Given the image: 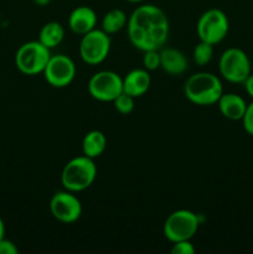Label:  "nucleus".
<instances>
[{
	"mask_svg": "<svg viewBox=\"0 0 253 254\" xmlns=\"http://www.w3.org/2000/svg\"><path fill=\"white\" fill-rule=\"evenodd\" d=\"M126 30L130 44L144 52L163 49L168 41L170 24L163 9L153 4H145L131 12Z\"/></svg>",
	"mask_w": 253,
	"mask_h": 254,
	"instance_id": "f257e3e1",
	"label": "nucleus"
},
{
	"mask_svg": "<svg viewBox=\"0 0 253 254\" xmlns=\"http://www.w3.org/2000/svg\"><path fill=\"white\" fill-rule=\"evenodd\" d=\"M184 93L186 98L196 106H212L217 103L222 96V82L211 72H198L191 74L186 79L184 84Z\"/></svg>",
	"mask_w": 253,
	"mask_h": 254,
	"instance_id": "f03ea898",
	"label": "nucleus"
},
{
	"mask_svg": "<svg viewBox=\"0 0 253 254\" xmlns=\"http://www.w3.org/2000/svg\"><path fill=\"white\" fill-rule=\"evenodd\" d=\"M96 178L97 166L94 160L81 155L67 161L62 169L61 184L64 190L76 193L91 188Z\"/></svg>",
	"mask_w": 253,
	"mask_h": 254,
	"instance_id": "7ed1b4c3",
	"label": "nucleus"
},
{
	"mask_svg": "<svg viewBox=\"0 0 253 254\" xmlns=\"http://www.w3.org/2000/svg\"><path fill=\"white\" fill-rule=\"evenodd\" d=\"M51 50L37 41L22 44L15 55V64L21 73L26 76H36L44 73L47 62L51 59Z\"/></svg>",
	"mask_w": 253,
	"mask_h": 254,
	"instance_id": "20e7f679",
	"label": "nucleus"
},
{
	"mask_svg": "<svg viewBox=\"0 0 253 254\" xmlns=\"http://www.w3.org/2000/svg\"><path fill=\"white\" fill-rule=\"evenodd\" d=\"M200 225V216L195 212L190 210H176L164 222V236L171 243L191 240L197 233Z\"/></svg>",
	"mask_w": 253,
	"mask_h": 254,
	"instance_id": "39448f33",
	"label": "nucleus"
},
{
	"mask_svg": "<svg viewBox=\"0 0 253 254\" xmlns=\"http://www.w3.org/2000/svg\"><path fill=\"white\" fill-rule=\"evenodd\" d=\"M218 71L226 81L231 83H243L251 74L250 57L243 50L230 47L221 55Z\"/></svg>",
	"mask_w": 253,
	"mask_h": 254,
	"instance_id": "423d86ee",
	"label": "nucleus"
},
{
	"mask_svg": "<svg viewBox=\"0 0 253 254\" xmlns=\"http://www.w3.org/2000/svg\"><path fill=\"white\" fill-rule=\"evenodd\" d=\"M228 30H230V22L227 15L220 9L206 10L200 16L196 26L198 39L213 46L226 39Z\"/></svg>",
	"mask_w": 253,
	"mask_h": 254,
	"instance_id": "0eeeda50",
	"label": "nucleus"
},
{
	"mask_svg": "<svg viewBox=\"0 0 253 254\" xmlns=\"http://www.w3.org/2000/svg\"><path fill=\"white\" fill-rule=\"evenodd\" d=\"M111 46L112 41L109 35L102 29H93L82 35L79 42V56L84 64L97 66L108 57Z\"/></svg>",
	"mask_w": 253,
	"mask_h": 254,
	"instance_id": "6e6552de",
	"label": "nucleus"
},
{
	"mask_svg": "<svg viewBox=\"0 0 253 254\" xmlns=\"http://www.w3.org/2000/svg\"><path fill=\"white\" fill-rule=\"evenodd\" d=\"M88 93L99 102H113L123 93V78L114 71H99L88 81Z\"/></svg>",
	"mask_w": 253,
	"mask_h": 254,
	"instance_id": "1a4fd4ad",
	"label": "nucleus"
},
{
	"mask_svg": "<svg viewBox=\"0 0 253 254\" xmlns=\"http://www.w3.org/2000/svg\"><path fill=\"white\" fill-rule=\"evenodd\" d=\"M76 64L73 60L63 54L55 55L47 62L44 69V77L54 88H64L73 82L76 77Z\"/></svg>",
	"mask_w": 253,
	"mask_h": 254,
	"instance_id": "9d476101",
	"label": "nucleus"
},
{
	"mask_svg": "<svg viewBox=\"0 0 253 254\" xmlns=\"http://www.w3.org/2000/svg\"><path fill=\"white\" fill-rule=\"evenodd\" d=\"M50 211L54 218L62 223H73L82 216V203L71 191H59L50 200Z\"/></svg>",
	"mask_w": 253,
	"mask_h": 254,
	"instance_id": "9b49d317",
	"label": "nucleus"
},
{
	"mask_svg": "<svg viewBox=\"0 0 253 254\" xmlns=\"http://www.w3.org/2000/svg\"><path fill=\"white\" fill-rule=\"evenodd\" d=\"M97 14L89 6H77L68 16V27L77 35H84L96 29Z\"/></svg>",
	"mask_w": 253,
	"mask_h": 254,
	"instance_id": "f8f14e48",
	"label": "nucleus"
},
{
	"mask_svg": "<svg viewBox=\"0 0 253 254\" xmlns=\"http://www.w3.org/2000/svg\"><path fill=\"white\" fill-rule=\"evenodd\" d=\"M151 84V77L145 68L131 69L123 78V92L129 96L138 98L149 91Z\"/></svg>",
	"mask_w": 253,
	"mask_h": 254,
	"instance_id": "ddd939ff",
	"label": "nucleus"
},
{
	"mask_svg": "<svg viewBox=\"0 0 253 254\" xmlns=\"http://www.w3.org/2000/svg\"><path fill=\"white\" fill-rule=\"evenodd\" d=\"M160 68L171 76H180L188 69L189 61L185 55L178 49H160Z\"/></svg>",
	"mask_w": 253,
	"mask_h": 254,
	"instance_id": "4468645a",
	"label": "nucleus"
},
{
	"mask_svg": "<svg viewBox=\"0 0 253 254\" xmlns=\"http://www.w3.org/2000/svg\"><path fill=\"white\" fill-rule=\"evenodd\" d=\"M217 104L221 114L230 121H242L247 108L245 99L236 93H222Z\"/></svg>",
	"mask_w": 253,
	"mask_h": 254,
	"instance_id": "2eb2a0df",
	"label": "nucleus"
},
{
	"mask_svg": "<svg viewBox=\"0 0 253 254\" xmlns=\"http://www.w3.org/2000/svg\"><path fill=\"white\" fill-rule=\"evenodd\" d=\"M107 149V138L101 130H91L86 133L82 140V153L91 159L99 158Z\"/></svg>",
	"mask_w": 253,
	"mask_h": 254,
	"instance_id": "dca6fc26",
	"label": "nucleus"
},
{
	"mask_svg": "<svg viewBox=\"0 0 253 254\" xmlns=\"http://www.w3.org/2000/svg\"><path fill=\"white\" fill-rule=\"evenodd\" d=\"M64 39V29L60 22L49 21L41 27L39 35V41L47 49L52 50L59 46Z\"/></svg>",
	"mask_w": 253,
	"mask_h": 254,
	"instance_id": "f3484780",
	"label": "nucleus"
},
{
	"mask_svg": "<svg viewBox=\"0 0 253 254\" xmlns=\"http://www.w3.org/2000/svg\"><path fill=\"white\" fill-rule=\"evenodd\" d=\"M128 24L126 12L121 9H112L106 12L102 19V30L108 35L116 34L123 30Z\"/></svg>",
	"mask_w": 253,
	"mask_h": 254,
	"instance_id": "a211bd4d",
	"label": "nucleus"
},
{
	"mask_svg": "<svg viewBox=\"0 0 253 254\" xmlns=\"http://www.w3.org/2000/svg\"><path fill=\"white\" fill-rule=\"evenodd\" d=\"M192 57L196 64L201 67L206 66V64H210L213 57V45L200 40V42L193 49Z\"/></svg>",
	"mask_w": 253,
	"mask_h": 254,
	"instance_id": "6ab92c4d",
	"label": "nucleus"
},
{
	"mask_svg": "<svg viewBox=\"0 0 253 254\" xmlns=\"http://www.w3.org/2000/svg\"><path fill=\"white\" fill-rule=\"evenodd\" d=\"M134 99H135L134 97L129 96V94L123 92V93L119 94L113 101L114 108L117 109V112H119L121 114H124V116L130 114L134 111V104H135Z\"/></svg>",
	"mask_w": 253,
	"mask_h": 254,
	"instance_id": "aec40b11",
	"label": "nucleus"
},
{
	"mask_svg": "<svg viewBox=\"0 0 253 254\" xmlns=\"http://www.w3.org/2000/svg\"><path fill=\"white\" fill-rule=\"evenodd\" d=\"M143 66L148 71H155V69L160 68V51L159 50L144 51Z\"/></svg>",
	"mask_w": 253,
	"mask_h": 254,
	"instance_id": "412c9836",
	"label": "nucleus"
},
{
	"mask_svg": "<svg viewBox=\"0 0 253 254\" xmlns=\"http://www.w3.org/2000/svg\"><path fill=\"white\" fill-rule=\"evenodd\" d=\"M195 253V247L191 243L190 240L188 241H179L174 242L171 247V254H193Z\"/></svg>",
	"mask_w": 253,
	"mask_h": 254,
	"instance_id": "4be33fe9",
	"label": "nucleus"
},
{
	"mask_svg": "<svg viewBox=\"0 0 253 254\" xmlns=\"http://www.w3.org/2000/svg\"><path fill=\"white\" fill-rule=\"evenodd\" d=\"M242 124H243V129L246 130V133L253 136V102L252 103L247 104L245 116H243V118H242Z\"/></svg>",
	"mask_w": 253,
	"mask_h": 254,
	"instance_id": "5701e85b",
	"label": "nucleus"
},
{
	"mask_svg": "<svg viewBox=\"0 0 253 254\" xmlns=\"http://www.w3.org/2000/svg\"><path fill=\"white\" fill-rule=\"evenodd\" d=\"M19 250H17L16 246L14 245V242L6 240V238H2L0 241V254H17Z\"/></svg>",
	"mask_w": 253,
	"mask_h": 254,
	"instance_id": "b1692460",
	"label": "nucleus"
},
{
	"mask_svg": "<svg viewBox=\"0 0 253 254\" xmlns=\"http://www.w3.org/2000/svg\"><path fill=\"white\" fill-rule=\"evenodd\" d=\"M243 84H245V89L246 92H247L248 96H250L251 98H253V73H251L250 76L247 77V79L243 82Z\"/></svg>",
	"mask_w": 253,
	"mask_h": 254,
	"instance_id": "393cba45",
	"label": "nucleus"
},
{
	"mask_svg": "<svg viewBox=\"0 0 253 254\" xmlns=\"http://www.w3.org/2000/svg\"><path fill=\"white\" fill-rule=\"evenodd\" d=\"M32 2L36 4L37 6H47L51 2V0H32Z\"/></svg>",
	"mask_w": 253,
	"mask_h": 254,
	"instance_id": "a878e982",
	"label": "nucleus"
},
{
	"mask_svg": "<svg viewBox=\"0 0 253 254\" xmlns=\"http://www.w3.org/2000/svg\"><path fill=\"white\" fill-rule=\"evenodd\" d=\"M5 238V225H4V221L1 220L0 217V241Z\"/></svg>",
	"mask_w": 253,
	"mask_h": 254,
	"instance_id": "bb28decb",
	"label": "nucleus"
},
{
	"mask_svg": "<svg viewBox=\"0 0 253 254\" xmlns=\"http://www.w3.org/2000/svg\"><path fill=\"white\" fill-rule=\"evenodd\" d=\"M128 2H133V4H136V2H143L144 0H126Z\"/></svg>",
	"mask_w": 253,
	"mask_h": 254,
	"instance_id": "cd10ccee",
	"label": "nucleus"
}]
</instances>
